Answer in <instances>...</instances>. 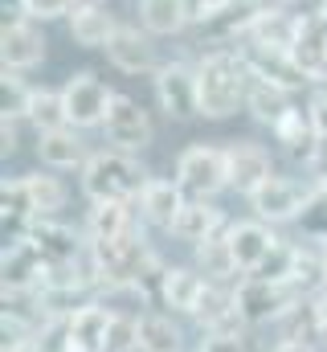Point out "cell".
<instances>
[{"instance_id": "1", "label": "cell", "mask_w": 327, "mask_h": 352, "mask_svg": "<svg viewBox=\"0 0 327 352\" xmlns=\"http://www.w3.org/2000/svg\"><path fill=\"white\" fill-rule=\"evenodd\" d=\"M196 82H201V119H229L238 115V107H245L249 70L238 50H209L196 62Z\"/></svg>"}, {"instance_id": "2", "label": "cell", "mask_w": 327, "mask_h": 352, "mask_svg": "<svg viewBox=\"0 0 327 352\" xmlns=\"http://www.w3.org/2000/svg\"><path fill=\"white\" fill-rule=\"evenodd\" d=\"M78 176L86 201H135L144 192V184L152 180L131 152H119V148L90 152V160L82 164Z\"/></svg>"}, {"instance_id": "3", "label": "cell", "mask_w": 327, "mask_h": 352, "mask_svg": "<svg viewBox=\"0 0 327 352\" xmlns=\"http://www.w3.org/2000/svg\"><path fill=\"white\" fill-rule=\"evenodd\" d=\"M184 197L192 201H213L221 188H229V156L217 144H188L176 156V176H172Z\"/></svg>"}, {"instance_id": "4", "label": "cell", "mask_w": 327, "mask_h": 352, "mask_svg": "<svg viewBox=\"0 0 327 352\" xmlns=\"http://www.w3.org/2000/svg\"><path fill=\"white\" fill-rule=\"evenodd\" d=\"M234 303H238V316L245 320V328H258V324H278L295 303H303V295L291 283H270V278L245 274L234 287Z\"/></svg>"}, {"instance_id": "5", "label": "cell", "mask_w": 327, "mask_h": 352, "mask_svg": "<svg viewBox=\"0 0 327 352\" xmlns=\"http://www.w3.org/2000/svg\"><path fill=\"white\" fill-rule=\"evenodd\" d=\"M311 188H315V180L303 184V180H295V176L274 173L266 184H258L245 201H249V209H253L258 221L282 226V221H299V217H303V209H307V201H311Z\"/></svg>"}, {"instance_id": "6", "label": "cell", "mask_w": 327, "mask_h": 352, "mask_svg": "<svg viewBox=\"0 0 327 352\" xmlns=\"http://www.w3.org/2000/svg\"><path fill=\"white\" fill-rule=\"evenodd\" d=\"M152 90H156V102L168 119L184 123V119L201 115V82H196L192 62H164L152 74Z\"/></svg>"}, {"instance_id": "7", "label": "cell", "mask_w": 327, "mask_h": 352, "mask_svg": "<svg viewBox=\"0 0 327 352\" xmlns=\"http://www.w3.org/2000/svg\"><path fill=\"white\" fill-rule=\"evenodd\" d=\"M102 135H106V148H119V152L139 156V152L152 148V135H156V131H152L148 111H144L131 94H119V90H115L111 111H106V119H102Z\"/></svg>"}, {"instance_id": "8", "label": "cell", "mask_w": 327, "mask_h": 352, "mask_svg": "<svg viewBox=\"0 0 327 352\" xmlns=\"http://www.w3.org/2000/svg\"><path fill=\"white\" fill-rule=\"evenodd\" d=\"M111 98H115V90L106 87L98 74H90V70H78V74H70L66 82H62V102H66V123L70 127H102V119H106V111H111Z\"/></svg>"}, {"instance_id": "9", "label": "cell", "mask_w": 327, "mask_h": 352, "mask_svg": "<svg viewBox=\"0 0 327 352\" xmlns=\"http://www.w3.org/2000/svg\"><path fill=\"white\" fill-rule=\"evenodd\" d=\"M238 54H242L249 78H258V82L282 87V90H291V94L315 87V82H311V74L295 62V54H291V50H266V45H253V41H238Z\"/></svg>"}, {"instance_id": "10", "label": "cell", "mask_w": 327, "mask_h": 352, "mask_svg": "<svg viewBox=\"0 0 327 352\" xmlns=\"http://www.w3.org/2000/svg\"><path fill=\"white\" fill-rule=\"evenodd\" d=\"M0 62L4 70H33L45 62V33H41V21L16 12L12 21H4L0 29Z\"/></svg>"}, {"instance_id": "11", "label": "cell", "mask_w": 327, "mask_h": 352, "mask_svg": "<svg viewBox=\"0 0 327 352\" xmlns=\"http://www.w3.org/2000/svg\"><path fill=\"white\" fill-rule=\"evenodd\" d=\"M106 62L119 70V74H156L160 62H156V41L148 29L139 25H119L115 37L106 41Z\"/></svg>"}, {"instance_id": "12", "label": "cell", "mask_w": 327, "mask_h": 352, "mask_svg": "<svg viewBox=\"0 0 327 352\" xmlns=\"http://www.w3.org/2000/svg\"><path fill=\"white\" fill-rule=\"evenodd\" d=\"M205 291H209V278L196 266H164V274L156 278V299L180 316H196Z\"/></svg>"}, {"instance_id": "13", "label": "cell", "mask_w": 327, "mask_h": 352, "mask_svg": "<svg viewBox=\"0 0 327 352\" xmlns=\"http://www.w3.org/2000/svg\"><path fill=\"white\" fill-rule=\"evenodd\" d=\"M139 221L144 217H139L135 201H90L82 238L86 242H115V238H127L131 230H139Z\"/></svg>"}, {"instance_id": "14", "label": "cell", "mask_w": 327, "mask_h": 352, "mask_svg": "<svg viewBox=\"0 0 327 352\" xmlns=\"http://www.w3.org/2000/svg\"><path fill=\"white\" fill-rule=\"evenodd\" d=\"M25 242L45 258V266L78 263V254L86 250V238H78V234H74L66 221H58V217H37Z\"/></svg>"}, {"instance_id": "15", "label": "cell", "mask_w": 327, "mask_h": 352, "mask_svg": "<svg viewBox=\"0 0 327 352\" xmlns=\"http://www.w3.org/2000/svg\"><path fill=\"white\" fill-rule=\"evenodd\" d=\"M225 156H229V188H238L242 197H249L258 184H266L274 176L270 152L262 144H253V140H229Z\"/></svg>"}, {"instance_id": "16", "label": "cell", "mask_w": 327, "mask_h": 352, "mask_svg": "<svg viewBox=\"0 0 327 352\" xmlns=\"http://www.w3.org/2000/svg\"><path fill=\"white\" fill-rule=\"evenodd\" d=\"M299 33H303V21L286 4H266V8L253 12V21L245 29V41L266 45V50H295Z\"/></svg>"}, {"instance_id": "17", "label": "cell", "mask_w": 327, "mask_h": 352, "mask_svg": "<svg viewBox=\"0 0 327 352\" xmlns=\"http://www.w3.org/2000/svg\"><path fill=\"white\" fill-rule=\"evenodd\" d=\"M37 156L49 173H74V168L82 173V164L90 160V148L78 135V127L66 123V127H54V131L37 135Z\"/></svg>"}, {"instance_id": "18", "label": "cell", "mask_w": 327, "mask_h": 352, "mask_svg": "<svg viewBox=\"0 0 327 352\" xmlns=\"http://www.w3.org/2000/svg\"><path fill=\"white\" fill-rule=\"evenodd\" d=\"M184 188L176 184V180H168V176H152L148 184H144V192L135 197V209H139V217L148 221V226H160V230H172V221L180 217V209H184Z\"/></svg>"}, {"instance_id": "19", "label": "cell", "mask_w": 327, "mask_h": 352, "mask_svg": "<svg viewBox=\"0 0 327 352\" xmlns=\"http://www.w3.org/2000/svg\"><path fill=\"white\" fill-rule=\"evenodd\" d=\"M66 25H70L74 45H82V50H106V41H111L115 29H119L115 12H111L102 0H82L78 8L66 16Z\"/></svg>"}, {"instance_id": "20", "label": "cell", "mask_w": 327, "mask_h": 352, "mask_svg": "<svg viewBox=\"0 0 327 352\" xmlns=\"http://www.w3.org/2000/svg\"><path fill=\"white\" fill-rule=\"evenodd\" d=\"M221 230H229V221H225V213L213 205V201H184V209H180V217L172 221V238L176 242H188V246H201V242H209L213 234H221Z\"/></svg>"}, {"instance_id": "21", "label": "cell", "mask_w": 327, "mask_h": 352, "mask_svg": "<svg viewBox=\"0 0 327 352\" xmlns=\"http://www.w3.org/2000/svg\"><path fill=\"white\" fill-rule=\"evenodd\" d=\"M229 246H234V258L242 266V274H253L258 266L270 258V250L278 246V238H274V230L266 221L249 217V221H234L229 226Z\"/></svg>"}, {"instance_id": "22", "label": "cell", "mask_w": 327, "mask_h": 352, "mask_svg": "<svg viewBox=\"0 0 327 352\" xmlns=\"http://www.w3.org/2000/svg\"><path fill=\"white\" fill-rule=\"evenodd\" d=\"M111 307L102 299H86L78 303L66 320H70V349L74 352H102L106 349V328H111Z\"/></svg>"}, {"instance_id": "23", "label": "cell", "mask_w": 327, "mask_h": 352, "mask_svg": "<svg viewBox=\"0 0 327 352\" xmlns=\"http://www.w3.org/2000/svg\"><path fill=\"white\" fill-rule=\"evenodd\" d=\"M274 140H278L295 160H303L307 168L315 164V156H319V148H324V135H319V127H315V119H311L307 107H295V111L274 127Z\"/></svg>"}, {"instance_id": "24", "label": "cell", "mask_w": 327, "mask_h": 352, "mask_svg": "<svg viewBox=\"0 0 327 352\" xmlns=\"http://www.w3.org/2000/svg\"><path fill=\"white\" fill-rule=\"evenodd\" d=\"M0 270H4V291H41L45 283V258L29 242H8Z\"/></svg>"}, {"instance_id": "25", "label": "cell", "mask_w": 327, "mask_h": 352, "mask_svg": "<svg viewBox=\"0 0 327 352\" xmlns=\"http://www.w3.org/2000/svg\"><path fill=\"white\" fill-rule=\"evenodd\" d=\"M245 111L258 119V123H266L270 131L295 111V94L282 87H270V82H258V78H249V94H245Z\"/></svg>"}, {"instance_id": "26", "label": "cell", "mask_w": 327, "mask_h": 352, "mask_svg": "<svg viewBox=\"0 0 327 352\" xmlns=\"http://www.w3.org/2000/svg\"><path fill=\"white\" fill-rule=\"evenodd\" d=\"M229 226H234V221H229ZM192 250H196V270H201L209 283H229V278L242 274V266L234 258V246H229V230L213 234L209 242H201V246H192Z\"/></svg>"}, {"instance_id": "27", "label": "cell", "mask_w": 327, "mask_h": 352, "mask_svg": "<svg viewBox=\"0 0 327 352\" xmlns=\"http://www.w3.org/2000/svg\"><path fill=\"white\" fill-rule=\"evenodd\" d=\"M21 115L33 123V131H54V127H66V102H62V87H29L25 102H21Z\"/></svg>"}, {"instance_id": "28", "label": "cell", "mask_w": 327, "mask_h": 352, "mask_svg": "<svg viewBox=\"0 0 327 352\" xmlns=\"http://www.w3.org/2000/svg\"><path fill=\"white\" fill-rule=\"evenodd\" d=\"M139 352H184V332L172 320V311L139 316Z\"/></svg>"}, {"instance_id": "29", "label": "cell", "mask_w": 327, "mask_h": 352, "mask_svg": "<svg viewBox=\"0 0 327 352\" xmlns=\"http://www.w3.org/2000/svg\"><path fill=\"white\" fill-rule=\"evenodd\" d=\"M139 25L152 37H172V33H180L192 21H188V4L184 0H139Z\"/></svg>"}, {"instance_id": "30", "label": "cell", "mask_w": 327, "mask_h": 352, "mask_svg": "<svg viewBox=\"0 0 327 352\" xmlns=\"http://www.w3.org/2000/svg\"><path fill=\"white\" fill-rule=\"evenodd\" d=\"M295 62L311 74V82H324L327 78V33L319 21H311V25H303V33H299V41H295Z\"/></svg>"}, {"instance_id": "31", "label": "cell", "mask_w": 327, "mask_h": 352, "mask_svg": "<svg viewBox=\"0 0 327 352\" xmlns=\"http://www.w3.org/2000/svg\"><path fill=\"white\" fill-rule=\"evenodd\" d=\"M21 180H25V192H29L37 217H58L66 209V184L49 173V168L45 173H25Z\"/></svg>"}, {"instance_id": "32", "label": "cell", "mask_w": 327, "mask_h": 352, "mask_svg": "<svg viewBox=\"0 0 327 352\" xmlns=\"http://www.w3.org/2000/svg\"><path fill=\"white\" fill-rule=\"evenodd\" d=\"M102 352H139V316L115 311L106 328V349Z\"/></svg>"}, {"instance_id": "33", "label": "cell", "mask_w": 327, "mask_h": 352, "mask_svg": "<svg viewBox=\"0 0 327 352\" xmlns=\"http://www.w3.org/2000/svg\"><path fill=\"white\" fill-rule=\"evenodd\" d=\"M33 344H37V352H74L70 349V320H66V316H49V320L37 328Z\"/></svg>"}, {"instance_id": "34", "label": "cell", "mask_w": 327, "mask_h": 352, "mask_svg": "<svg viewBox=\"0 0 327 352\" xmlns=\"http://www.w3.org/2000/svg\"><path fill=\"white\" fill-rule=\"evenodd\" d=\"M82 0H16V12L33 16V21H54V16H70Z\"/></svg>"}, {"instance_id": "35", "label": "cell", "mask_w": 327, "mask_h": 352, "mask_svg": "<svg viewBox=\"0 0 327 352\" xmlns=\"http://www.w3.org/2000/svg\"><path fill=\"white\" fill-rule=\"evenodd\" d=\"M196 352H245V336L242 332H205Z\"/></svg>"}, {"instance_id": "36", "label": "cell", "mask_w": 327, "mask_h": 352, "mask_svg": "<svg viewBox=\"0 0 327 352\" xmlns=\"http://www.w3.org/2000/svg\"><path fill=\"white\" fill-rule=\"evenodd\" d=\"M188 4V21L192 25H205V21H213L217 12H225L234 0H184Z\"/></svg>"}, {"instance_id": "37", "label": "cell", "mask_w": 327, "mask_h": 352, "mask_svg": "<svg viewBox=\"0 0 327 352\" xmlns=\"http://www.w3.org/2000/svg\"><path fill=\"white\" fill-rule=\"evenodd\" d=\"M307 111H311V119H315L319 135L327 140V82H315V90H311V98H307Z\"/></svg>"}, {"instance_id": "38", "label": "cell", "mask_w": 327, "mask_h": 352, "mask_svg": "<svg viewBox=\"0 0 327 352\" xmlns=\"http://www.w3.org/2000/svg\"><path fill=\"white\" fill-rule=\"evenodd\" d=\"M311 307H315V320H319V332L327 336V291L311 295Z\"/></svg>"}, {"instance_id": "39", "label": "cell", "mask_w": 327, "mask_h": 352, "mask_svg": "<svg viewBox=\"0 0 327 352\" xmlns=\"http://www.w3.org/2000/svg\"><path fill=\"white\" fill-rule=\"evenodd\" d=\"M270 352H315V344L311 340H278Z\"/></svg>"}, {"instance_id": "40", "label": "cell", "mask_w": 327, "mask_h": 352, "mask_svg": "<svg viewBox=\"0 0 327 352\" xmlns=\"http://www.w3.org/2000/svg\"><path fill=\"white\" fill-rule=\"evenodd\" d=\"M307 242H315V246H319V254H324V263H327V238H307Z\"/></svg>"}, {"instance_id": "41", "label": "cell", "mask_w": 327, "mask_h": 352, "mask_svg": "<svg viewBox=\"0 0 327 352\" xmlns=\"http://www.w3.org/2000/svg\"><path fill=\"white\" fill-rule=\"evenodd\" d=\"M319 25H324V33H327V12H324V16H319Z\"/></svg>"}, {"instance_id": "42", "label": "cell", "mask_w": 327, "mask_h": 352, "mask_svg": "<svg viewBox=\"0 0 327 352\" xmlns=\"http://www.w3.org/2000/svg\"><path fill=\"white\" fill-rule=\"evenodd\" d=\"M278 4H286V0H278Z\"/></svg>"}, {"instance_id": "43", "label": "cell", "mask_w": 327, "mask_h": 352, "mask_svg": "<svg viewBox=\"0 0 327 352\" xmlns=\"http://www.w3.org/2000/svg\"><path fill=\"white\" fill-rule=\"evenodd\" d=\"M324 291H327V283H324Z\"/></svg>"}]
</instances>
